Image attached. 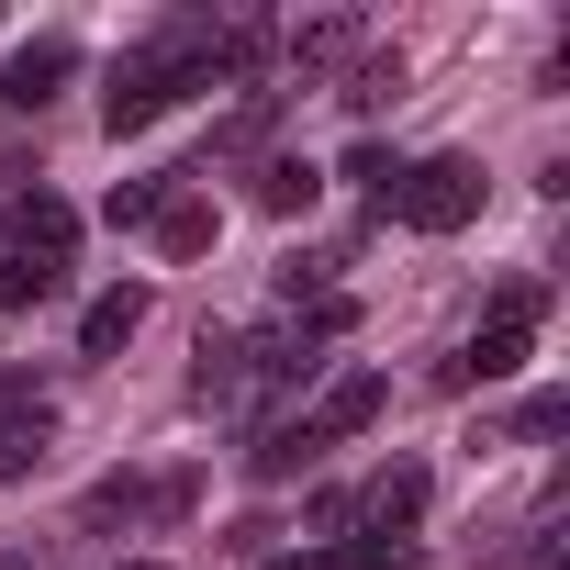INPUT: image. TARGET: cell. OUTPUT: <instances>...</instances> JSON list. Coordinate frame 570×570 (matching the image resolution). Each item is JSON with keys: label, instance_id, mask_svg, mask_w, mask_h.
I'll list each match as a JSON object with an SVG mask.
<instances>
[{"label": "cell", "instance_id": "1", "mask_svg": "<svg viewBox=\"0 0 570 570\" xmlns=\"http://www.w3.org/2000/svg\"><path fill=\"white\" fill-rule=\"evenodd\" d=\"M202 79H190V57H168V46H135V57H112V79H101V124L112 135H146L168 101H190Z\"/></svg>", "mask_w": 570, "mask_h": 570}, {"label": "cell", "instance_id": "10", "mask_svg": "<svg viewBox=\"0 0 570 570\" xmlns=\"http://www.w3.org/2000/svg\"><path fill=\"white\" fill-rule=\"evenodd\" d=\"M57 292H68V268H57V257L0 246V314H35V303H57Z\"/></svg>", "mask_w": 570, "mask_h": 570}, {"label": "cell", "instance_id": "6", "mask_svg": "<svg viewBox=\"0 0 570 570\" xmlns=\"http://www.w3.org/2000/svg\"><path fill=\"white\" fill-rule=\"evenodd\" d=\"M525 347H537V325H481V336H470V347H459V358H448L436 381H448V392H481V381H514V370H525Z\"/></svg>", "mask_w": 570, "mask_h": 570}, {"label": "cell", "instance_id": "15", "mask_svg": "<svg viewBox=\"0 0 570 570\" xmlns=\"http://www.w3.org/2000/svg\"><path fill=\"white\" fill-rule=\"evenodd\" d=\"M157 246H168V257H202V246H213V202H190V190H179V202L157 213Z\"/></svg>", "mask_w": 570, "mask_h": 570}, {"label": "cell", "instance_id": "2", "mask_svg": "<svg viewBox=\"0 0 570 570\" xmlns=\"http://www.w3.org/2000/svg\"><path fill=\"white\" fill-rule=\"evenodd\" d=\"M392 224H414V235H459L470 213H481V168L470 157H414L403 179H392V202H381Z\"/></svg>", "mask_w": 570, "mask_h": 570}, {"label": "cell", "instance_id": "17", "mask_svg": "<svg viewBox=\"0 0 570 570\" xmlns=\"http://www.w3.org/2000/svg\"><path fill=\"white\" fill-rule=\"evenodd\" d=\"M548 314V279L525 268V279H503V292H492V325H537Z\"/></svg>", "mask_w": 570, "mask_h": 570}, {"label": "cell", "instance_id": "22", "mask_svg": "<svg viewBox=\"0 0 570 570\" xmlns=\"http://www.w3.org/2000/svg\"><path fill=\"white\" fill-rule=\"evenodd\" d=\"M268 570H325V559H268Z\"/></svg>", "mask_w": 570, "mask_h": 570}, {"label": "cell", "instance_id": "8", "mask_svg": "<svg viewBox=\"0 0 570 570\" xmlns=\"http://www.w3.org/2000/svg\"><path fill=\"white\" fill-rule=\"evenodd\" d=\"M12 246H23V257H57V268H68V246H79V213H68L57 190H23V202H12Z\"/></svg>", "mask_w": 570, "mask_h": 570}, {"label": "cell", "instance_id": "18", "mask_svg": "<svg viewBox=\"0 0 570 570\" xmlns=\"http://www.w3.org/2000/svg\"><path fill=\"white\" fill-rule=\"evenodd\" d=\"M347 46H358V23H303V35H292L303 68H325V57H347Z\"/></svg>", "mask_w": 570, "mask_h": 570}, {"label": "cell", "instance_id": "19", "mask_svg": "<svg viewBox=\"0 0 570 570\" xmlns=\"http://www.w3.org/2000/svg\"><path fill=\"white\" fill-rule=\"evenodd\" d=\"M347 179H358L370 202H392V179H403V157H392V146H358V157H347Z\"/></svg>", "mask_w": 570, "mask_h": 570}, {"label": "cell", "instance_id": "12", "mask_svg": "<svg viewBox=\"0 0 570 570\" xmlns=\"http://www.w3.org/2000/svg\"><path fill=\"white\" fill-rule=\"evenodd\" d=\"M314 459H325V436H314V425H268V436L246 448V470H257V481H292V470H314Z\"/></svg>", "mask_w": 570, "mask_h": 570}, {"label": "cell", "instance_id": "7", "mask_svg": "<svg viewBox=\"0 0 570 570\" xmlns=\"http://www.w3.org/2000/svg\"><path fill=\"white\" fill-rule=\"evenodd\" d=\"M381 403H392V381H381V370H347V381H336V392H325V403H314L303 425H314V436L336 448V436H358V425H381Z\"/></svg>", "mask_w": 570, "mask_h": 570}, {"label": "cell", "instance_id": "23", "mask_svg": "<svg viewBox=\"0 0 570 570\" xmlns=\"http://www.w3.org/2000/svg\"><path fill=\"white\" fill-rule=\"evenodd\" d=\"M124 570H168V559H124Z\"/></svg>", "mask_w": 570, "mask_h": 570}, {"label": "cell", "instance_id": "13", "mask_svg": "<svg viewBox=\"0 0 570 570\" xmlns=\"http://www.w3.org/2000/svg\"><path fill=\"white\" fill-rule=\"evenodd\" d=\"M314 190H325V168H303V157H268L257 168V213H314Z\"/></svg>", "mask_w": 570, "mask_h": 570}, {"label": "cell", "instance_id": "20", "mask_svg": "<svg viewBox=\"0 0 570 570\" xmlns=\"http://www.w3.org/2000/svg\"><path fill=\"white\" fill-rule=\"evenodd\" d=\"M559 425H570V392H525L514 403V436H559Z\"/></svg>", "mask_w": 570, "mask_h": 570}, {"label": "cell", "instance_id": "21", "mask_svg": "<svg viewBox=\"0 0 570 570\" xmlns=\"http://www.w3.org/2000/svg\"><path fill=\"white\" fill-rule=\"evenodd\" d=\"M525 570H570V548H559V537H537V559H525Z\"/></svg>", "mask_w": 570, "mask_h": 570}, {"label": "cell", "instance_id": "3", "mask_svg": "<svg viewBox=\"0 0 570 570\" xmlns=\"http://www.w3.org/2000/svg\"><path fill=\"white\" fill-rule=\"evenodd\" d=\"M425 459H392L370 492H347V537H403V525H425Z\"/></svg>", "mask_w": 570, "mask_h": 570}, {"label": "cell", "instance_id": "14", "mask_svg": "<svg viewBox=\"0 0 570 570\" xmlns=\"http://www.w3.org/2000/svg\"><path fill=\"white\" fill-rule=\"evenodd\" d=\"M179 179H190V168H168V179H112V202H101V213H112V224H157V213L179 202Z\"/></svg>", "mask_w": 570, "mask_h": 570}, {"label": "cell", "instance_id": "16", "mask_svg": "<svg viewBox=\"0 0 570 570\" xmlns=\"http://www.w3.org/2000/svg\"><path fill=\"white\" fill-rule=\"evenodd\" d=\"M325 570H414V548H392V537H336V548H314Z\"/></svg>", "mask_w": 570, "mask_h": 570}, {"label": "cell", "instance_id": "9", "mask_svg": "<svg viewBox=\"0 0 570 570\" xmlns=\"http://www.w3.org/2000/svg\"><path fill=\"white\" fill-rule=\"evenodd\" d=\"M146 303H157L146 279H124V292H101V303L79 314V358H112V347H124V336L146 325Z\"/></svg>", "mask_w": 570, "mask_h": 570}, {"label": "cell", "instance_id": "5", "mask_svg": "<svg viewBox=\"0 0 570 570\" xmlns=\"http://www.w3.org/2000/svg\"><path fill=\"white\" fill-rule=\"evenodd\" d=\"M46 448H57V414H46L23 381H0V481H35Z\"/></svg>", "mask_w": 570, "mask_h": 570}, {"label": "cell", "instance_id": "4", "mask_svg": "<svg viewBox=\"0 0 570 570\" xmlns=\"http://www.w3.org/2000/svg\"><path fill=\"white\" fill-rule=\"evenodd\" d=\"M68 68H79V46H68V35H35V46L0 57V101H12V112H46V101L68 90Z\"/></svg>", "mask_w": 570, "mask_h": 570}, {"label": "cell", "instance_id": "11", "mask_svg": "<svg viewBox=\"0 0 570 570\" xmlns=\"http://www.w3.org/2000/svg\"><path fill=\"white\" fill-rule=\"evenodd\" d=\"M246 381V336L235 325H202V370H190V403H235Z\"/></svg>", "mask_w": 570, "mask_h": 570}]
</instances>
